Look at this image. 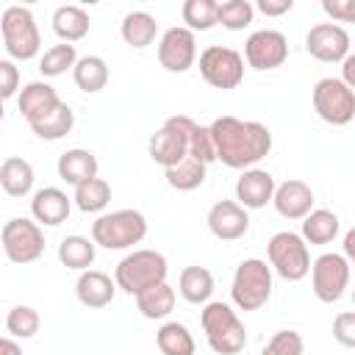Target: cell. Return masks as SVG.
Instances as JSON below:
<instances>
[{
	"instance_id": "cell-26",
	"label": "cell",
	"mask_w": 355,
	"mask_h": 355,
	"mask_svg": "<svg viewBox=\"0 0 355 355\" xmlns=\"http://www.w3.org/2000/svg\"><path fill=\"white\" fill-rule=\"evenodd\" d=\"M338 227H341V222L333 211L316 208L302 219V236L300 239L305 244H330L338 236Z\"/></svg>"
},
{
	"instance_id": "cell-40",
	"label": "cell",
	"mask_w": 355,
	"mask_h": 355,
	"mask_svg": "<svg viewBox=\"0 0 355 355\" xmlns=\"http://www.w3.org/2000/svg\"><path fill=\"white\" fill-rule=\"evenodd\" d=\"M302 349H305V344H302V336L297 330H277L266 341L261 355H302Z\"/></svg>"
},
{
	"instance_id": "cell-33",
	"label": "cell",
	"mask_w": 355,
	"mask_h": 355,
	"mask_svg": "<svg viewBox=\"0 0 355 355\" xmlns=\"http://www.w3.org/2000/svg\"><path fill=\"white\" fill-rule=\"evenodd\" d=\"M72 200L83 214H100L111 202V186L103 178H92V180L75 186V197Z\"/></svg>"
},
{
	"instance_id": "cell-7",
	"label": "cell",
	"mask_w": 355,
	"mask_h": 355,
	"mask_svg": "<svg viewBox=\"0 0 355 355\" xmlns=\"http://www.w3.org/2000/svg\"><path fill=\"white\" fill-rule=\"evenodd\" d=\"M266 255H269V269H275L283 280L297 283L311 272V252L308 244L300 239V233L291 230L275 233L266 244Z\"/></svg>"
},
{
	"instance_id": "cell-21",
	"label": "cell",
	"mask_w": 355,
	"mask_h": 355,
	"mask_svg": "<svg viewBox=\"0 0 355 355\" xmlns=\"http://www.w3.org/2000/svg\"><path fill=\"white\" fill-rule=\"evenodd\" d=\"M114 291H116V283L105 272H97V269L80 272V277L75 283V294H78L80 305H86V308H105L114 300Z\"/></svg>"
},
{
	"instance_id": "cell-36",
	"label": "cell",
	"mask_w": 355,
	"mask_h": 355,
	"mask_svg": "<svg viewBox=\"0 0 355 355\" xmlns=\"http://www.w3.org/2000/svg\"><path fill=\"white\" fill-rule=\"evenodd\" d=\"M183 22L194 31H211L216 25V0H186L183 3Z\"/></svg>"
},
{
	"instance_id": "cell-37",
	"label": "cell",
	"mask_w": 355,
	"mask_h": 355,
	"mask_svg": "<svg viewBox=\"0 0 355 355\" xmlns=\"http://www.w3.org/2000/svg\"><path fill=\"white\" fill-rule=\"evenodd\" d=\"M252 3L250 0H225L216 3V22H222L227 31H241L252 22Z\"/></svg>"
},
{
	"instance_id": "cell-23",
	"label": "cell",
	"mask_w": 355,
	"mask_h": 355,
	"mask_svg": "<svg viewBox=\"0 0 355 355\" xmlns=\"http://www.w3.org/2000/svg\"><path fill=\"white\" fill-rule=\"evenodd\" d=\"M33 166L25 158L11 155L0 164V186L8 197H25L33 189Z\"/></svg>"
},
{
	"instance_id": "cell-15",
	"label": "cell",
	"mask_w": 355,
	"mask_h": 355,
	"mask_svg": "<svg viewBox=\"0 0 355 355\" xmlns=\"http://www.w3.org/2000/svg\"><path fill=\"white\" fill-rule=\"evenodd\" d=\"M197 58V39L189 28H169L158 42V61L166 72H186Z\"/></svg>"
},
{
	"instance_id": "cell-22",
	"label": "cell",
	"mask_w": 355,
	"mask_h": 355,
	"mask_svg": "<svg viewBox=\"0 0 355 355\" xmlns=\"http://www.w3.org/2000/svg\"><path fill=\"white\" fill-rule=\"evenodd\" d=\"M55 169H58V178H61L64 183L80 186V183L97 178V158H94V153L75 147V150H67V153L58 155Z\"/></svg>"
},
{
	"instance_id": "cell-16",
	"label": "cell",
	"mask_w": 355,
	"mask_h": 355,
	"mask_svg": "<svg viewBox=\"0 0 355 355\" xmlns=\"http://www.w3.org/2000/svg\"><path fill=\"white\" fill-rule=\"evenodd\" d=\"M250 227V216H247V208H241L239 202L233 200H219L211 205L208 211V230L222 239V241H236L247 233Z\"/></svg>"
},
{
	"instance_id": "cell-34",
	"label": "cell",
	"mask_w": 355,
	"mask_h": 355,
	"mask_svg": "<svg viewBox=\"0 0 355 355\" xmlns=\"http://www.w3.org/2000/svg\"><path fill=\"white\" fill-rule=\"evenodd\" d=\"M164 175H166V183H169L172 189H178V191H191V189L202 186V180H205V164H200V161H194V158L186 155L180 164L164 169Z\"/></svg>"
},
{
	"instance_id": "cell-3",
	"label": "cell",
	"mask_w": 355,
	"mask_h": 355,
	"mask_svg": "<svg viewBox=\"0 0 355 355\" xmlns=\"http://www.w3.org/2000/svg\"><path fill=\"white\" fill-rule=\"evenodd\" d=\"M147 236V219L141 211L119 208L92 222V241L105 250H128Z\"/></svg>"
},
{
	"instance_id": "cell-45",
	"label": "cell",
	"mask_w": 355,
	"mask_h": 355,
	"mask_svg": "<svg viewBox=\"0 0 355 355\" xmlns=\"http://www.w3.org/2000/svg\"><path fill=\"white\" fill-rule=\"evenodd\" d=\"M0 355H22V347L14 338H3L0 336Z\"/></svg>"
},
{
	"instance_id": "cell-35",
	"label": "cell",
	"mask_w": 355,
	"mask_h": 355,
	"mask_svg": "<svg viewBox=\"0 0 355 355\" xmlns=\"http://www.w3.org/2000/svg\"><path fill=\"white\" fill-rule=\"evenodd\" d=\"M78 61V53H75V44H53L50 50H44V55L39 58V72L44 78H55V75H64L67 69H72Z\"/></svg>"
},
{
	"instance_id": "cell-18",
	"label": "cell",
	"mask_w": 355,
	"mask_h": 355,
	"mask_svg": "<svg viewBox=\"0 0 355 355\" xmlns=\"http://www.w3.org/2000/svg\"><path fill=\"white\" fill-rule=\"evenodd\" d=\"M69 211H72V200H69L61 189H55V186L39 189V191L33 194V200H31V214H33L36 225L55 227V225L67 222Z\"/></svg>"
},
{
	"instance_id": "cell-6",
	"label": "cell",
	"mask_w": 355,
	"mask_h": 355,
	"mask_svg": "<svg viewBox=\"0 0 355 355\" xmlns=\"http://www.w3.org/2000/svg\"><path fill=\"white\" fill-rule=\"evenodd\" d=\"M230 297L241 311H258L272 297V269L261 258H247L239 263L230 286Z\"/></svg>"
},
{
	"instance_id": "cell-24",
	"label": "cell",
	"mask_w": 355,
	"mask_h": 355,
	"mask_svg": "<svg viewBox=\"0 0 355 355\" xmlns=\"http://www.w3.org/2000/svg\"><path fill=\"white\" fill-rule=\"evenodd\" d=\"M178 291L191 305H205L214 294V275L205 266H186L178 277Z\"/></svg>"
},
{
	"instance_id": "cell-25",
	"label": "cell",
	"mask_w": 355,
	"mask_h": 355,
	"mask_svg": "<svg viewBox=\"0 0 355 355\" xmlns=\"http://www.w3.org/2000/svg\"><path fill=\"white\" fill-rule=\"evenodd\" d=\"M89 25H92V19H89V14L80 6H58L53 11V31L67 44L83 39L89 33Z\"/></svg>"
},
{
	"instance_id": "cell-38",
	"label": "cell",
	"mask_w": 355,
	"mask_h": 355,
	"mask_svg": "<svg viewBox=\"0 0 355 355\" xmlns=\"http://www.w3.org/2000/svg\"><path fill=\"white\" fill-rule=\"evenodd\" d=\"M6 327L14 338H31L39 333V313L31 305H14L6 316Z\"/></svg>"
},
{
	"instance_id": "cell-46",
	"label": "cell",
	"mask_w": 355,
	"mask_h": 355,
	"mask_svg": "<svg viewBox=\"0 0 355 355\" xmlns=\"http://www.w3.org/2000/svg\"><path fill=\"white\" fill-rule=\"evenodd\" d=\"M344 252H347V255H344L347 261L355 255V230H349V233H347V239H344Z\"/></svg>"
},
{
	"instance_id": "cell-28",
	"label": "cell",
	"mask_w": 355,
	"mask_h": 355,
	"mask_svg": "<svg viewBox=\"0 0 355 355\" xmlns=\"http://www.w3.org/2000/svg\"><path fill=\"white\" fill-rule=\"evenodd\" d=\"M119 31H122V39H125L130 47L141 50V47H147V44L155 42V36H158V22H155V17L147 14V11H130V14H125Z\"/></svg>"
},
{
	"instance_id": "cell-43",
	"label": "cell",
	"mask_w": 355,
	"mask_h": 355,
	"mask_svg": "<svg viewBox=\"0 0 355 355\" xmlns=\"http://www.w3.org/2000/svg\"><path fill=\"white\" fill-rule=\"evenodd\" d=\"M322 8H324V14H330L338 22H352L355 19V3L352 0H333V3L324 0Z\"/></svg>"
},
{
	"instance_id": "cell-30",
	"label": "cell",
	"mask_w": 355,
	"mask_h": 355,
	"mask_svg": "<svg viewBox=\"0 0 355 355\" xmlns=\"http://www.w3.org/2000/svg\"><path fill=\"white\" fill-rule=\"evenodd\" d=\"M75 125V111L67 105V103H58L50 114H44L42 119L31 122V130L39 136V139H47V141H55V139H64Z\"/></svg>"
},
{
	"instance_id": "cell-8",
	"label": "cell",
	"mask_w": 355,
	"mask_h": 355,
	"mask_svg": "<svg viewBox=\"0 0 355 355\" xmlns=\"http://www.w3.org/2000/svg\"><path fill=\"white\" fill-rule=\"evenodd\" d=\"M194 119L186 116V114H178V116H169L150 139V158L155 164H161L164 169L180 164L186 155H189V136L194 130Z\"/></svg>"
},
{
	"instance_id": "cell-14",
	"label": "cell",
	"mask_w": 355,
	"mask_h": 355,
	"mask_svg": "<svg viewBox=\"0 0 355 355\" xmlns=\"http://www.w3.org/2000/svg\"><path fill=\"white\" fill-rule=\"evenodd\" d=\"M305 50L324 64L344 61L349 55V33L336 22H319L305 36Z\"/></svg>"
},
{
	"instance_id": "cell-47",
	"label": "cell",
	"mask_w": 355,
	"mask_h": 355,
	"mask_svg": "<svg viewBox=\"0 0 355 355\" xmlns=\"http://www.w3.org/2000/svg\"><path fill=\"white\" fill-rule=\"evenodd\" d=\"M3 114H6V111H3V100H0V122H3Z\"/></svg>"
},
{
	"instance_id": "cell-41",
	"label": "cell",
	"mask_w": 355,
	"mask_h": 355,
	"mask_svg": "<svg viewBox=\"0 0 355 355\" xmlns=\"http://www.w3.org/2000/svg\"><path fill=\"white\" fill-rule=\"evenodd\" d=\"M333 338L344 347H355V313L344 311L333 319Z\"/></svg>"
},
{
	"instance_id": "cell-31",
	"label": "cell",
	"mask_w": 355,
	"mask_h": 355,
	"mask_svg": "<svg viewBox=\"0 0 355 355\" xmlns=\"http://www.w3.org/2000/svg\"><path fill=\"white\" fill-rule=\"evenodd\" d=\"M58 261H61L67 269L86 272V269L94 263V241L86 239V236H67V239L58 244Z\"/></svg>"
},
{
	"instance_id": "cell-44",
	"label": "cell",
	"mask_w": 355,
	"mask_h": 355,
	"mask_svg": "<svg viewBox=\"0 0 355 355\" xmlns=\"http://www.w3.org/2000/svg\"><path fill=\"white\" fill-rule=\"evenodd\" d=\"M294 0H258V11L266 17H280L286 11H291Z\"/></svg>"
},
{
	"instance_id": "cell-20",
	"label": "cell",
	"mask_w": 355,
	"mask_h": 355,
	"mask_svg": "<svg viewBox=\"0 0 355 355\" xmlns=\"http://www.w3.org/2000/svg\"><path fill=\"white\" fill-rule=\"evenodd\" d=\"M58 103H61L58 92L50 83H44V80H31L19 92V114L28 119V125L42 119L44 114H50Z\"/></svg>"
},
{
	"instance_id": "cell-1",
	"label": "cell",
	"mask_w": 355,
	"mask_h": 355,
	"mask_svg": "<svg viewBox=\"0 0 355 355\" xmlns=\"http://www.w3.org/2000/svg\"><path fill=\"white\" fill-rule=\"evenodd\" d=\"M211 139L216 147V161L230 169H250L272 150V133L266 125L239 116H216L211 125Z\"/></svg>"
},
{
	"instance_id": "cell-13",
	"label": "cell",
	"mask_w": 355,
	"mask_h": 355,
	"mask_svg": "<svg viewBox=\"0 0 355 355\" xmlns=\"http://www.w3.org/2000/svg\"><path fill=\"white\" fill-rule=\"evenodd\" d=\"M252 69H277L288 58V42L280 31H255L244 42V55Z\"/></svg>"
},
{
	"instance_id": "cell-42",
	"label": "cell",
	"mask_w": 355,
	"mask_h": 355,
	"mask_svg": "<svg viewBox=\"0 0 355 355\" xmlns=\"http://www.w3.org/2000/svg\"><path fill=\"white\" fill-rule=\"evenodd\" d=\"M19 89V69L14 61L0 58V100H8Z\"/></svg>"
},
{
	"instance_id": "cell-11",
	"label": "cell",
	"mask_w": 355,
	"mask_h": 355,
	"mask_svg": "<svg viewBox=\"0 0 355 355\" xmlns=\"http://www.w3.org/2000/svg\"><path fill=\"white\" fill-rule=\"evenodd\" d=\"M313 108L327 125H347L355 116V92L341 78H322L313 86Z\"/></svg>"
},
{
	"instance_id": "cell-10",
	"label": "cell",
	"mask_w": 355,
	"mask_h": 355,
	"mask_svg": "<svg viewBox=\"0 0 355 355\" xmlns=\"http://www.w3.org/2000/svg\"><path fill=\"white\" fill-rule=\"evenodd\" d=\"M200 75L214 89H236L244 80V58L233 47L211 44L200 53Z\"/></svg>"
},
{
	"instance_id": "cell-39",
	"label": "cell",
	"mask_w": 355,
	"mask_h": 355,
	"mask_svg": "<svg viewBox=\"0 0 355 355\" xmlns=\"http://www.w3.org/2000/svg\"><path fill=\"white\" fill-rule=\"evenodd\" d=\"M189 158H194V161H200L205 166L211 161H216V147H214L208 125H194V130L189 136Z\"/></svg>"
},
{
	"instance_id": "cell-9",
	"label": "cell",
	"mask_w": 355,
	"mask_h": 355,
	"mask_svg": "<svg viewBox=\"0 0 355 355\" xmlns=\"http://www.w3.org/2000/svg\"><path fill=\"white\" fill-rule=\"evenodd\" d=\"M0 241H3V252L11 263H33L42 258L44 252V233L33 219L25 216H14L3 225L0 230Z\"/></svg>"
},
{
	"instance_id": "cell-19",
	"label": "cell",
	"mask_w": 355,
	"mask_h": 355,
	"mask_svg": "<svg viewBox=\"0 0 355 355\" xmlns=\"http://www.w3.org/2000/svg\"><path fill=\"white\" fill-rule=\"evenodd\" d=\"M275 194V178L266 169H244L236 180V200L241 208H263L272 202Z\"/></svg>"
},
{
	"instance_id": "cell-29",
	"label": "cell",
	"mask_w": 355,
	"mask_h": 355,
	"mask_svg": "<svg viewBox=\"0 0 355 355\" xmlns=\"http://www.w3.org/2000/svg\"><path fill=\"white\" fill-rule=\"evenodd\" d=\"M72 78H75V86L80 92L94 94V92L105 89V83H108V64L100 55H83L75 61Z\"/></svg>"
},
{
	"instance_id": "cell-5",
	"label": "cell",
	"mask_w": 355,
	"mask_h": 355,
	"mask_svg": "<svg viewBox=\"0 0 355 355\" xmlns=\"http://www.w3.org/2000/svg\"><path fill=\"white\" fill-rule=\"evenodd\" d=\"M0 31H3V44L11 58L31 61L39 55L42 36H39L33 11L28 6H8L0 14Z\"/></svg>"
},
{
	"instance_id": "cell-17",
	"label": "cell",
	"mask_w": 355,
	"mask_h": 355,
	"mask_svg": "<svg viewBox=\"0 0 355 355\" xmlns=\"http://www.w3.org/2000/svg\"><path fill=\"white\" fill-rule=\"evenodd\" d=\"M272 202H275V211L283 219H305L313 211V191L305 180L294 178V180H286V183L275 186Z\"/></svg>"
},
{
	"instance_id": "cell-27",
	"label": "cell",
	"mask_w": 355,
	"mask_h": 355,
	"mask_svg": "<svg viewBox=\"0 0 355 355\" xmlns=\"http://www.w3.org/2000/svg\"><path fill=\"white\" fill-rule=\"evenodd\" d=\"M136 308L147 319H164L175 308V288L166 280L164 283H155V286L144 288L141 294H136Z\"/></svg>"
},
{
	"instance_id": "cell-2",
	"label": "cell",
	"mask_w": 355,
	"mask_h": 355,
	"mask_svg": "<svg viewBox=\"0 0 355 355\" xmlns=\"http://www.w3.org/2000/svg\"><path fill=\"white\" fill-rule=\"evenodd\" d=\"M208 347L216 355H239L247 344V330L227 302H205L200 313Z\"/></svg>"
},
{
	"instance_id": "cell-4",
	"label": "cell",
	"mask_w": 355,
	"mask_h": 355,
	"mask_svg": "<svg viewBox=\"0 0 355 355\" xmlns=\"http://www.w3.org/2000/svg\"><path fill=\"white\" fill-rule=\"evenodd\" d=\"M166 272H169V263H166V258L161 252H155V250H133L130 255H125L116 263L114 283L125 294L136 297L144 288H150L155 283H164Z\"/></svg>"
},
{
	"instance_id": "cell-12",
	"label": "cell",
	"mask_w": 355,
	"mask_h": 355,
	"mask_svg": "<svg viewBox=\"0 0 355 355\" xmlns=\"http://www.w3.org/2000/svg\"><path fill=\"white\" fill-rule=\"evenodd\" d=\"M313 294L322 302H338L349 286V261L338 252H324L311 263Z\"/></svg>"
},
{
	"instance_id": "cell-32",
	"label": "cell",
	"mask_w": 355,
	"mask_h": 355,
	"mask_svg": "<svg viewBox=\"0 0 355 355\" xmlns=\"http://www.w3.org/2000/svg\"><path fill=\"white\" fill-rule=\"evenodd\" d=\"M155 344L161 355H194V338L186 324L180 322H166L155 333Z\"/></svg>"
}]
</instances>
